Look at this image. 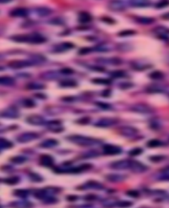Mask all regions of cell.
I'll use <instances>...</instances> for the list:
<instances>
[{"mask_svg":"<svg viewBox=\"0 0 169 208\" xmlns=\"http://www.w3.org/2000/svg\"><path fill=\"white\" fill-rule=\"evenodd\" d=\"M13 40L19 42H29L31 43H42L46 41L41 34H21L13 36Z\"/></svg>","mask_w":169,"mask_h":208,"instance_id":"obj_1","label":"cell"},{"mask_svg":"<svg viewBox=\"0 0 169 208\" xmlns=\"http://www.w3.org/2000/svg\"><path fill=\"white\" fill-rule=\"evenodd\" d=\"M69 140L76 144L83 146H91L96 145L100 142L97 139L86 137L81 135H74L69 137Z\"/></svg>","mask_w":169,"mask_h":208,"instance_id":"obj_2","label":"cell"},{"mask_svg":"<svg viewBox=\"0 0 169 208\" xmlns=\"http://www.w3.org/2000/svg\"><path fill=\"white\" fill-rule=\"evenodd\" d=\"M131 163V160L123 159L119 161H114L111 164V167L112 169L116 170H124L130 169Z\"/></svg>","mask_w":169,"mask_h":208,"instance_id":"obj_3","label":"cell"},{"mask_svg":"<svg viewBox=\"0 0 169 208\" xmlns=\"http://www.w3.org/2000/svg\"><path fill=\"white\" fill-rule=\"evenodd\" d=\"M2 117L5 118H9V119H16L19 117V112L17 110V108L14 107H9L4 109L1 114Z\"/></svg>","mask_w":169,"mask_h":208,"instance_id":"obj_4","label":"cell"},{"mask_svg":"<svg viewBox=\"0 0 169 208\" xmlns=\"http://www.w3.org/2000/svg\"><path fill=\"white\" fill-rule=\"evenodd\" d=\"M131 110L137 113H151L152 108L146 104L144 103H137L131 107Z\"/></svg>","mask_w":169,"mask_h":208,"instance_id":"obj_5","label":"cell"},{"mask_svg":"<svg viewBox=\"0 0 169 208\" xmlns=\"http://www.w3.org/2000/svg\"><path fill=\"white\" fill-rule=\"evenodd\" d=\"M38 135L35 133H26L19 135L17 138V141L20 143H27L37 139Z\"/></svg>","mask_w":169,"mask_h":208,"instance_id":"obj_6","label":"cell"},{"mask_svg":"<svg viewBox=\"0 0 169 208\" xmlns=\"http://www.w3.org/2000/svg\"><path fill=\"white\" fill-rule=\"evenodd\" d=\"M130 169L135 173H142L147 171V167L142 163L131 160Z\"/></svg>","mask_w":169,"mask_h":208,"instance_id":"obj_7","label":"cell"},{"mask_svg":"<svg viewBox=\"0 0 169 208\" xmlns=\"http://www.w3.org/2000/svg\"><path fill=\"white\" fill-rule=\"evenodd\" d=\"M8 65L13 69H21L23 67L31 66L33 65V63L30 61H25V60H14L10 61Z\"/></svg>","mask_w":169,"mask_h":208,"instance_id":"obj_8","label":"cell"},{"mask_svg":"<svg viewBox=\"0 0 169 208\" xmlns=\"http://www.w3.org/2000/svg\"><path fill=\"white\" fill-rule=\"evenodd\" d=\"M103 151H104V153L106 155H118L121 153L122 149L117 146L108 144L104 146Z\"/></svg>","mask_w":169,"mask_h":208,"instance_id":"obj_9","label":"cell"},{"mask_svg":"<svg viewBox=\"0 0 169 208\" xmlns=\"http://www.w3.org/2000/svg\"><path fill=\"white\" fill-rule=\"evenodd\" d=\"M116 123H117V121L114 119L104 118L99 120L96 124V126L99 127H108L115 125Z\"/></svg>","mask_w":169,"mask_h":208,"instance_id":"obj_10","label":"cell"},{"mask_svg":"<svg viewBox=\"0 0 169 208\" xmlns=\"http://www.w3.org/2000/svg\"><path fill=\"white\" fill-rule=\"evenodd\" d=\"M120 133L124 137H134L138 133V130L134 127H124L120 129Z\"/></svg>","mask_w":169,"mask_h":208,"instance_id":"obj_11","label":"cell"},{"mask_svg":"<svg viewBox=\"0 0 169 208\" xmlns=\"http://www.w3.org/2000/svg\"><path fill=\"white\" fill-rule=\"evenodd\" d=\"M27 121L34 125H41L44 123V119L38 115H33L27 118Z\"/></svg>","mask_w":169,"mask_h":208,"instance_id":"obj_12","label":"cell"},{"mask_svg":"<svg viewBox=\"0 0 169 208\" xmlns=\"http://www.w3.org/2000/svg\"><path fill=\"white\" fill-rule=\"evenodd\" d=\"M106 178L110 182H120L125 181L126 177L124 175L119 174H110L106 176Z\"/></svg>","mask_w":169,"mask_h":208,"instance_id":"obj_13","label":"cell"},{"mask_svg":"<svg viewBox=\"0 0 169 208\" xmlns=\"http://www.w3.org/2000/svg\"><path fill=\"white\" fill-rule=\"evenodd\" d=\"M40 163L42 165L46 167H50L53 165L54 159L51 155L44 154L40 158Z\"/></svg>","mask_w":169,"mask_h":208,"instance_id":"obj_14","label":"cell"},{"mask_svg":"<svg viewBox=\"0 0 169 208\" xmlns=\"http://www.w3.org/2000/svg\"><path fill=\"white\" fill-rule=\"evenodd\" d=\"M10 14L12 17H25L29 15V12L24 8H17L12 11Z\"/></svg>","mask_w":169,"mask_h":208,"instance_id":"obj_15","label":"cell"},{"mask_svg":"<svg viewBox=\"0 0 169 208\" xmlns=\"http://www.w3.org/2000/svg\"><path fill=\"white\" fill-rule=\"evenodd\" d=\"M58 144V142L55 139H47L41 144V146L44 148H51Z\"/></svg>","mask_w":169,"mask_h":208,"instance_id":"obj_16","label":"cell"},{"mask_svg":"<svg viewBox=\"0 0 169 208\" xmlns=\"http://www.w3.org/2000/svg\"><path fill=\"white\" fill-rule=\"evenodd\" d=\"M85 186L88 189H94V190H101L104 186L101 183H100L95 181H89L85 184Z\"/></svg>","mask_w":169,"mask_h":208,"instance_id":"obj_17","label":"cell"},{"mask_svg":"<svg viewBox=\"0 0 169 208\" xmlns=\"http://www.w3.org/2000/svg\"><path fill=\"white\" fill-rule=\"evenodd\" d=\"M130 3L132 6L136 7H143L149 5V2L145 0H132L130 1Z\"/></svg>","mask_w":169,"mask_h":208,"instance_id":"obj_18","label":"cell"},{"mask_svg":"<svg viewBox=\"0 0 169 208\" xmlns=\"http://www.w3.org/2000/svg\"><path fill=\"white\" fill-rule=\"evenodd\" d=\"M92 17L91 15L87 13V12H82L79 15V21L82 23H88L91 21Z\"/></svg>","mask_w":169,"mask_h":208,"instance_id":"obj_19","label":"cell"},{"mask_svg":"<svg viewBox=\"0 0 169 208\" xmlns=\"http://www.w3.org/2000/svg\"><path fill=\"white\" fill-rule=\"evenodd\" d=\"M15 83V79L9 77H0V85L5 86H10Z\"/></svg>","mask_w":169,"mask_h":208,"instance_id":"obj_20","label":"cell"},{"mask_svg":"<svg viewBox=\"0 0 169 208\" xmlns=\"http://www.w3.org/2000/svg\"><path fill=\"white\" fill-rule=\"evenodd\" d=\"M12 204L15 208H31L32 207L31 203L27 202H16Z\"/></svg>","mask_w":169,"mask_h":208,"instance_id":"obj_21","label":"cell"},{"mask_svg":"<svg viewBox=\"0 0 169 208\" xmlns=\"http://www.w3.org/2000/svg\"><path fill=\"white\" fill-rule=\"evenodd\" d=\"M13 146L12 144L9 140L5 138H0V148L1 149H9Z\"/></svg>","mask_w":169,"mask_h":208,"instance_id":"obj_22","label":"cell"},{"mask_svg":"<svg viewBox=\"0 0 169 208\" xmlns=\"http://www.w3.org/2000/svg\"><path fill=\"white\" fill-rule=\"evenodd\" d=\"M111 9L115 10V11H120L124 9V3H123L122 2H114L111 4Z\"/></svg>","mask_w":169,"mask_h":208,"instance_id":"obj_23","label":"cell"},{"mask_svg":"<svg viewBox=\"0 0 169 208\" xmlns=\"http://www.w3.org/2000/svg\"><path fill=\"white\" fill-rule=\"evenodd\" d=\"M27 88L29 90H41L44 88V85L38 82H31L27 85Z\"/></svg>","mask_w":169,"mask_h":208,"instance_id":"obj_24","label":"cell"},{"mask_svg":"<svg viewBox=\"0 0 169 208\" xmlns=\"http://www.w3.org/2000/svg\"><path fill=\"white\" fill-rule=\"evenodd\" d=\"M27 161V158L22 155H17L11 159V161L15 164H22Z\"/></svg>","mask_w":169,"mask_h":208,"instance_id":"obj_25","label":"cell"},{"mask_svg":"<svg viewBox=\"0 0 169 208\" xmlns=\"http://www.w3.org/2000/svg\"><path fill=\"white\" fill-rule=\"evenodd\" d=\"M149 77L153 80H160L164 78V74L161 71H155L152 72L149 75Z\"/></svg>","mask_w":169,"mask_h":208,"instance_id":"obj_26","label":"cell"},{"mask_svg":"<svg viewBox=\"0 0 169 208\" xmlns=\"http://www.w3.org/2000/svg\"><path fill=\"white\" fill-rule=\"evenodd\" d=\"M14 195L19 198H26L29 195V191L25 189H17L14 191Z\"/></svg>","mask_w":169,"mask_h":208,"instance_id":"obj_27","label":"cell"},{"mask_svg":"<svg viewBox=\"0 0 169 208\" xmlns=\"http://www.w3.org/2000/svg\"><path fill=\"white\" fill-rule=\"evenodd\" d=\"M118 202H117L114 199L110 198V199H106L102 202V204L104 207H112L115 206H117V203Z\"/></svg>","mask_w":169,"mask_h":208,"instance_id":"obj_28","label":"cell"},{"mask_svg":"<svg viewBox=\"0 0 169 208\" xmlns=\"http://www.w3.org/2000/svg\"><path fill=\"white\" fill-rule=\"evenodd\" d=\"M147 145L148 147H159L163 145V142L159 140H156V139H153L149 141L147 144Z\"/></svg>","mask_w":169,"mask_h":208,"instance_id":"obj_29","label":"cell"},{"mask_svg":"<svg viewBox=\"0 0 169 208\" xmlns=\"http://www.w3.org/2000/svg\"><path fill=\"white\" fill-rule=\"evenodd\" d=\"M4 182H5L7 185H17V184L19 182V178L18 177H16V176H14V177H11L9 178H7L5 179L4 180Z\"/></svg>","mask_w":169,"mask_h":208,"instance_id":"obj_30","label":"cell"},{"mask_svg":"<svg viewBox=\"0 0 169 208\" xmlns=\"http://www.w3.org/2000/svg\"><path fill=\"white\" fill-rule=\"evenodd\" d=\"M102 61L105 63H108V64H112V65H119L122 63V61L118 58H110V59H103Z\"/></svg>","mask_w":169,"mask_h":208,"instance_id":"obj_31","label":"cell"},{"mask_svg":"<svg viewBox=\"0 0 169 208\" xmlns=\"http://www.w3.org/2000/svg\"><path fill=\"white\" fill-rule=\"evenodd\" d=\"M138 22L139 23L142 25H150V24L154 22V19L151 18H147V17H142L138 19Z\"/></svg>","mask_w":169,"mask_h":208,"instance_id":"obj_32","label":"cell"},{"mask_svg":"<svg viewBox=\"0 0 169 208\" xmlns=\"http://www.w3.org/2000/svg\"><path fill=\"white\" fill-rule=\"evenodd\" d=\"M96 84H100V85H110L111 83V81L109 79L106 78H95L92 81Z\"/></svg>","mask_w":169,"mask_h":208,"instance_id":"obj_33","label":"cell"},{"mask_svg":"<svg viewBox=\"0 0 169 208\" xmlns=\"http://www.w3.org/2000/svg\"><path fill=\"white\" fill-rule=\"evenodd\" d=\"M60 86L62 87H75L77 86V84L73 81H64L61 82Z\"/></svg>","mask_w":169,"mask_h":208,"instance_id":"obj_34","label":"cell"},{"mask_svg":"<svg viewBox=\"0 0 169 208\" xmlns=\"http://www.w3.org/2000/svg\"><path fill=\"white\" fill-rule=\"evenodd\" d=\"M136 34V32L133 30H125L119 33V36H131Z\"/></svg>","mask_w":169,"mask_h":208,"instance_id":"obj_35","label":"cell"},{"mask_svg":"<svg viewBox=\"0 0 169 208\" xmlns=\"http://www.w3.org/2000/svg\"><path fill=\"white\" fill-rule=\"evenodd\" d=\"M23 106L28 108L34 107L35 106V103L31 99H25L23 102Z\"/></svg>","mask_w":169,"mask_h":208,"instance_id":"obj_36","label":"cell"},{"mask_svg":"<svg viewBox=\"0 0 169 208\" xmlns=\"http://www.w3.org/2000/svg\"><path fill=\"white\" fill-rule=\"evenodd\" d=\"M110 75L114 78H121L125 76V73L122 71H116L112 72Z\"/></svg>","mask_w":169,"mask_h":208,"instance_id":"obj_37","label":"cell"},{"mask_svg":"<svg viewBox=\"0 0 169 208\" xmlns=\"http://www.w3.org/2000/svg\"><path fill=\"white\" fill-rule=\"evenodd\" d=\"M132 204L133 203L131 202H129V201H120L118 202L117 206L121 208H126V207H130Z\"/></svg>","mask_w":169,"mask_h":208,"instance_id":"obj_38","label":"cell"},{"mask_svg":"<svg viewBox=\"0 0 169 208\" xmlns=\"http://www.w3.org/2000/svg\"><path fill=\"white\" fill-rule=\"evenodd\" d=\"M142 152H143L142 149L139 148V147H137V148H134L130 150V152H129V154H130L131 156H137V155H140Z\"/></svg>","mask_w":169,"mask_h":208,"instance_id":"obj_39","label":"cell"},{"mask_svg":"<svg viewBox=\"0 0 169 208\" xmlns=\"http://www.w3.org/2000/svg\"><path fill=\"white\" fill-rule=\"evenodd\" d=\"M29 177H30V178L32 181H34V182H41V181H42V179L41 178V176L37 175V174H36V173H31L29 175Z\"/></svg>","mask_w":169,"mask_h":208,"instance_id":"obj_40","label":"cell"},{"mask_svg":"<svg viewBox=\"0 0 169 208\" xmlns=\"http://www.w3.org/2000/svg\"><path fill=\"white\" fill-rule=\"evenodd\" d=\"M84 198L87 201H94L96 198H97V196H96L95 194H88V195L85 196Z\"/></svg>","mask_w":169,"mask_h":208,"instance_id":"obj_41","label":"cell"},{"mask_svg":"<svg viewBox=\"0 0 169 208\" xmlns=\"http://www.w3.org/2000/svg\"><path fill=\"white\" fill-rule=\"evenodd\" d=\"M127 194L128 196H131V197H133V198L138 197L139 195L138 192L136 191V190H129L128 192H127Z\"/></svg>","mask_w":169,"mask_h":208,"instance_id":"obj_42","label":"cell"},{"mask_svg":"<svg viewBox=\"0 0 169 208\" xmlns=\"http://www.w3.org/2000/svg\"><path fill=\"white\" fill-rule=\"evenodd\" d=\"M169 5V2L168 1H163L160 3H158L156 4V8H163L164 7H167Z\"/></svg>","mask_w":169,"mask_h":208,"instance_id":"obj_43","label":"cell"},{"mask_svg":"<svg viewBox=\"0 0 169 208\" xmlns=\"http://www.w3.org/2000/svg\"><path fill=\"white\" fill-rule=\"evenodd\" d=\"M61 71L62 73L67 74V75H70V74L74 73V70L70 69V68H68V67L63 68V69H61V71Z\"/></svg>","mask_w":169,"mask_h":208,"instance_id":"obj_44","label":"cell"},{"mask_svg":"<svg viewBox=\"0 0 169 208\" xmlns=\"http://www.w3.org/2000/svg\"><path fill=\"white\" fill-rule=\"evenodd\" d=\"M164 158V157H163V156H158V155H156V156H153V157H151L150 158V159L152 161H154V162H157V161H161V160H163Z\"/></svg>","mask_w":169,"mask_h":208,"instance_id":"obj_45","label":"cell"},{"mask_svg":"<svg viewBox=\"0 0 169 208\" xmlns=\"http://www.w3.org/2000/svg\"><path fill=\"white\" fill-rule=\"evenodd\" d=\"M91 49L89 47H83V48L81 49L79 51V54L80 55H85L89 53L91 51Z\"/></svg>","mask_w":169,"mask_h":208,"instance_id":"obj_46","label":"cell"},{"mask_svg":"<svg viewBox=\"0 0 169 208\" xmlns=\"http://www.w3.org/2000/svg\"><path fill=\"white\" fill-rule=\"evenodd\" d=\"M89 121H90V119L88 117H83L82 119H80L79 120H78L77 123L84 125V124H87Z\"/></svg>","mask_w":169,"mask_h":208,"instance_id":"obj_47","label":"cell"},{"mask_svg":"<svg viewBox=\"0 0 169 208\" xmlns=\"http://www.w3.org/2000/svg\"><path fill=\"white\" fill-rule=\"evenodd\" d=\"M78 197L77 196H74V195H70V196H68L67 197V199L68 201H70V202H74V201H75L76 199H77Z\"/></svg>","mask_w":169,"mask_h":208,"instance_id":"obj_48","label":"cell"},{"mask_svg":"<svg viewBox=\"0 0 169 208\" xmlns=\"http://www.w3.org/2000/svg\"><path fill=\"white\" fill-rule=\"evenodd\" d=\"M159 179L163 180V181H169V174H164L161 175V177L159 178Z\"/></svg>","mask_w":169,"mask_h":208,"instance_id":"obj_49","label":"cell"},{"mask_svg":"<svg viewBox=\"0 0 169 208\" xmlns=\"http://www.w3.org/2000/svg\"><path fill=\"white\" fill-rule=\"evenodd\" d=\"M97 105L100 107L104 108V109H107V108L109 107V105H108V104L104 103H97Z\"/></svg>","mask_w":169,"mask_h":208,"instance_id":"obj_50","label":"cell"},{"mask_svg":"<svg viewBox=\"0 0 169 208\" xmlns=\"http://www.w3.org/2000/svg\"><path fill=\"white\" fill-rule=\"evenodd\" d=\"M163 17H164V18H165V19H169V13H167L165 15L163 16Z\"/></svg>","mask_w":169,"mask_h":208,"instance_id":"obj_51","label":"cell"},{"mask_svg":"<svg viewBox=\"0 0 169 208\" xmlns=\"http://www.w3.org/2000/svg\"><path fill=\"white\" fill-rule=\"evenodd\" d=\"M8 3V2H9V1H6V2H5V1H0V3Z\"/></svg>","mask_w":169,"mask_h":208,"instance_id":"obj_52","label":"cell"}]
</instances>
